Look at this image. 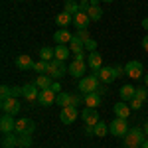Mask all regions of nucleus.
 Returning a JSON list of instances; mask_svg holds the SVG:
<instances>
[{
	"label": "nucleus",
	"instance_id": "obj_1",
	"mask_svg": "<svg viewBox=\"0 0 148 148\" xmlns=\"http://www.w3.org/2000/svg\"><path fill=\"white\" fill-rule=\"evenodd\" d=\"M85 51L83 53H77L75 56V59L69 63V67H67V71H69V75L73 77V79H81V77H85V71H87V63H85Z\"/></svg>",
	"mask_w": 148,
	"mask_h": 148
},
{
	"label": "nucleus",
	"instance_id": "obj_2",
	"mask_svg": "<svg viewBox=\"0 0 148 148\" xmlns=\"http://www.w3.org/2000/svg\"><path fill=\"white\" fill-rule=\"evenodd\" d=\"M142 142H144V132L138 126L128 128V132L123 136V146L125 148H138Z\"/></svg>",
	"mask_w": 148,
	"mask_h": 148
},
{
	"label": "nucleus",
	"instance_id": "obj_3",
	"mask_svg": "<svg viewBox=\"0 0 148 148\" xmlns=\"http://www.w3.org/2000/svg\"><path fill=\"white\" fill-rule=\"evenodd\" d=\"M99 77L93 73V75H85V77H81L79 79V91L83 93V95H87V93H93V91H97L99 89Z\"/></svg>",
	"mask_w": 148,
	"mask_h": 148
},
{
	"label": "nucleus",
	"instance_id": "obj_4",
	"mask_svg": "<svg viewBox=\"0 0 148 148\" xmlns=\"http://www.w3.org/2000/svg\"><path fill=\"white\" fill-rule=\"evenodd\" d=\"M65 65H63V61H59V59H51V61H47V71L46 75H49L51 79H61L63 75H65Z\"/></svg>",
	"mask_w": 148,
	"mask_h": 148
},
{
	"label": "nucleus",
	"instance_id": "obj_5",
	"mask_svg": "<svg viewBox=\"0 0 148 148\" xmlns=\"http://www.w3.org/2000/svg\"><path fill=\"white\" fill-rule=\"evenodd\" d=\"M109 132L113 134V136H119V138H123L128 132V123H126V119H114L113 123L109 125Z\"/></svg>",
	"mask_w": 148,
	"mask_h": 148
},
{
	"label": "nucleus",
	"instance_id": "obj_6",
	"mask_svg": "<svg viewBox=\"0 0 148 148\" xmlns=\"http://www.w3.org/2000/svg\"><path fill=\"white\" fill-rule=\"evenodd\" d=\"M97 77H99V81L101 83H105V85H109V83H113L119 75H116V69L111 67V65H107V67H101L99 71H93Z\"/></svg>",
	"mask_w": 148,
	"mask_h": 148
},
{
	"label": "nucleus",
	"instance_id": "obj_7",
	"mask_svg": "<svg viewBox=\"0 0 148 148\" xmlns=\"http://www.w3.org/2000/svg\"><path fill=\"white\" fill-rule=\"evenodd\" d=\"M0 109H2L4 114H12V116H14V114L20 113L22 107H20V101H18L16 97H10V99H4V101L0 103Z\"/></svg>",
	"mask_w": 148,
	"mask_h": 148
},
{
	"label": "nucleus",
	"instance_id": "obj_8",
	"mask_svg": "<svg viewBox=\"0 0 148 148\" xmlns=\"http://www.w3.org/2000/svg\"><path fill=\"white\" fill-rule=\"evenodd\" d=\"M125 73L130 79H140V77H144V67L140 61H128L125 65Z\"/></svg>",
	"mask_w": 148,
	"mask_h": 148
},
{
	"label": "nucleus",
	"instance_id": "obj_9",
	"mask_svg": "<svg viewBox=\"0 0 148 148\" xmlns=\"http://www.w3.org/2000/svg\"><path fill=\"white\" fill-rule=\"evenodd\" d=\"M77 107H63L61 109V113H59V119H61V123L63 125H71V123H75L77 121Z\"/></svg>",
	"mask_w": 148,
	"mask_h": 148
},
{
	"label": "nucleus",
	"instance_id": "obj_10",
	"mask_svg": "<svg viewBox=\"0 0 148 148\" xmlns=\"http://www.w3.org/2000/svg\"><path fill=\"white\" fill-rule=\"evenodd\" d=\"M57 95L56 91H51V89H42L40 95H38V103L42 105V107H51L53 103H56Z\"/></svg>",
	"mask_w": 148,
	"mask_h": 148
},
{
	"label": "nucleus",
	"instance_id": "obj_11",
	"mask_svg": "<svg viewBox=\"0 0 148 148\" xmlns=\"http://www.w3.org/2000/svg\"><path fill=\"white\" fill-rule=\"evenodd\" d=\"M36 130V123L34 121H30V119H20V121H16V134H22V132H34Z\"/></svg>",
	"mask_w": 148,
	"mask_h": 148
},
{
	"label": "nucleus",
	"instance_id": "obj_12",
	"mask_svg": "<svg viewBox=\"0 0 148 148\" xmlns=\"http://www.w3.org/2000/svg\"><path fill=\"white\" fill-rule=\"evenodd\" d=\"M0 130H2V134H8V132L16 130V121H14L12 114H2V119H0Z\"/></svg>",
	"mask_w": 148,
	"mask_h": 148
},
{
	"label": "nucleus",
	"instance_id": "obj_13",
	"mask_svg": "<svg viewBox=\"0 0 148 148\" xmlns=\"http://www.w3.org/2000/svg\"><path fill=\"white\" fill-rule=\"evenodd\" d=\"M89 24H91V18H89L87 12H77V14L73 16V26H75L77 30H87Z\"/></svg>",
	"mask_w": 148,
	"mask_h": 148
},
{
	"label": "nucleus",
	"instance_id": "obj_14",
	"mask_svg": "<svg viewBox=\"0 0 148 148\" xmlns=\"http://www.w3.org/2000/svg\"><path fill=\"white\" fill-rule=\"evenodd\" d=\"M71 38H73V34L69 32L67 28H59L56 34H53V42H56L57 46H65V44L71 42Z\"/></svg>",
	"mask_w": 148,
	"mask_h": 148
},
{
	"label": "nucleus",
	"instance_id": "obj_15",
	"mask_svg": "<svg viewBox=\"0 0 148 148\" xmlns=\"http://www.w3.org/2000/svg\"><path fill=\"white\" fill-rule=\"evenodd\" d=\"M40 91H42V89H40L36 83H26V85H24V95L22 97L26 99V101H38Z\"/></svg>",
	"mask_w": 148,
	"mask_h": 148
},
{
	"label": "nucleus",
	"instance_id": "obj_16",
	"mask_svg": "<svg viewBox=\"0 0 148 148\" xmlns=\"http://www.w3.org/2000/svg\"><path fill=\"white\" fill-rule=\"evenodd\" d=\"M81 119L87 123V125L95 126L99 123V113H97V109H91V107H85L83 109V113H81Z\"/></svg>",
	"mask_w": 148,
	"mask_h": 148
},
{
	"label": "nucleus",
	"instance_id": "obj_17",
	"mask_svg": "<svg viewBox=\"0 0 148 148\" xmlns=\"http://www.w3.org/2000/svg\"><path fill=\"white\" fill-rule=\"evenodd\" d=\"M87 65L93 69V71H99L103 67V57L97 53V51H91V53H87Z\"/></svg>",
	"mask_w": 148,
	"mask_h": 148
},
{
	"label": "nucleus",
	"instance_id": "obj_18",
	"mask_svg": "<svg viewBox=\"0 0 148 148\" xmlns=\"http://www.w3.org/2000/svg\"><path fill=\"white\" fill-rule=\"evenodd\" d=\"M36 61H32V57L30 56H18L16 59H14V65L18 69H22V71H26V69H32L34 67Z\"/></svg>",
	"mask_w": 148,
	"mask_h": 148
},
{
	"label": "nucleus",
	"instance_id": "obj_19",
	"mask_svg": "<svg viewBox=\"0 0 148 148\" xmlns=\"http://www.w3.org/2000/svg\"><path fill=\"white\" fill-rule=\"evenodd\" d=\"M113 111H114V114L119 116V119H128V114H130V105H126L125 101H121V103H116L113 107Z\"/></svg>",
	"mask_w": 148,
	"mask_h": 148
},
{
	"label": "nucleus",
	"instance_id": "obj_20",
	"mask_svg": "<svg viewBox=\"0 0 148 148\" xmlns=\"http://www.w3.org/2000/svg\"><path fill=\"white\" fill-rule=\"evenodd\" d=\"M134 93H136V87H132V85H123V87L119 89L121 101H132V99H134Z\"/></svg>",
	"mask_w": 148,
	"mask_h": 148
},
{
	"label": "nucleus",
	"instance_id": "obj_21",
	"mask_svg": "<svg viewBox=\"0 0 148 148\" xmlns=\"http://www.w3.org/2000/svg\"><path fill=\"white\" fill-rule=\"evenodd\" d=\"M56 24L59 26V28H67V26L73 24V16L67 14V12H59V14L56 16Z\"/></svg>",
	"mask_w": 148,
	"mask_h": 148
},
{
	"label": "nucleus",
	"instance_id": "obj_22",
	"mask_svg": "<svg viewBox=\"0 0 148 148\" xmlns=\"http://www.w3.org/2000/svg\"><path fill=\"white\" fill-rule=\"evenodd\" d=\"M18 146V134L16 132H8L2 136V148H16Z\"/></svg>",
	"mask_w": 148,
	"mask_h": 148
},
{
	"label": "nucleus",
	"instance_id": "obj_23",
	"mask_svg": "<svg viewBox=\"0 0 148 148\" xmlns=\"http://www.w3.org/2000/svg\"><path fill=\"white\" fill-rule=\"evenodd\" d=\"M85 105L91 107V109H97V107L101 105V95H99L97 91L87 93V95H85Z\"/></svg>",
	"mask_w": 148,
	"mask_h": 148
},
{
	"label": "nucleus",
	"instance_id": "obj_24",
	"mask_svg": "<svg viewBox=\"0 0 148 148\" xmlns=\"http://www.w3.org/2000/svg\"><path fill=\"white\" fill-rule=\"evenodd\" d=\"M69 49H71L75 56H77V53H83V51H85V42H81L77 36H73L71 42H69Z\"/></svg>",
	"mask_w": 148,
	"mask_h": 148
},
{
	"label": "nucleus",
	"instance_id": "obj_25",
	"mask_svg": "<svg viewBox=\"0 0 148 148\" xmlns=\"http://www.w3.org/2000/svg\"><path fill=\"white\" fill-rule=\"evenodd\" d=\"M56 105L57 107H71V93H65V91H61V93H57V99H56Z\"/></svg>",
	"mask_w": 148,
	"mask_h": 148
},
{
	"label": "nucleus",
	"instance_id": "obj_26",
	"mask_svg": "<svg viewBox=\"0 0 148 148\" xmlns=\"http://www.w3.org/2000/svg\"><path fill=\"white\" fill-rule=\"evenodd\" d=\"M34 83L40 87V89H49L53 81H51V77H49V75H46V73H44V75H38Z\"/></svg>",
	"mask_w": 148,
	"mask_h": 148
},
{
	"label": "nucleus",
	"instance_id": "obj_27",
	"mask_svg": "<svg viewBox=\"0 0 148 148\" xmlns=\"http://www.w3.org/2000/svg\"><path fill=\"white\" fill-rule=\"evenodd\" d=\"M53 49H56V59H59V61H65L69 57V51H71L67 46H56Z\"/></svg>",
	"mask_w": 148,
	"mask_h": 148
},
{
	"label": "nucleus",
	"instance_id": "obj_28",
	"mask_svg": "<svg viewBox=\"0 0 148 148\" xmlns=\"http://www.w3.org/2000/svg\"><path fill=\"white\" fill-rule=\"evenodd\" d=\"M18 146L20 148H30L32 146V134H30V132L18 134Z\"/></svg>",
	"mask_w": 148,
	"mask_h": 148
},
{
	"label": "nucleus",
	"instance_id": "obj_29",
	"mask_svg": "<svg viewBox=\"0 0 148 148\" xmlns=\"http://www.w3.org/2000/svg\"><path fill=\"white\" fill-rule=\"evenodd\" d=\"M87 14H89L91 22H99V20L103 18V10H101V6H91V8L87 10Z\"/></svg>",
	"mask_w": 148,
	"mask_h": 148
},
{
	"label": "nucleus",
	"instance_id": "obj_30",
	"mask_svg": "<svg viewBox=\"0 0 148 148\" xmlns=\"http://www.w3.org/2000/svg\"><path fill=\"white\" fill-rule=\"evenodd\" d=\"M40 59H46V61L56 59V49L53 47H42L40 49Z\"/></svg>",
	"mask_w": 148,
	"mask_h": 148
},
{
	"label": "nucleus",
	"instance_id": "obj_31",
	"mask_svg": "<svg viewBox=\"0 0 148 148\" xmlns=\"http://www.w3.org/2000/svg\"><path fill=\"white\" fill-rule=\"evenodd\" d=\"M93 130H95V136H99V138H103V136H107V132H109V126H107V123H97V125L93 126Z\"/></svg>",
	"mask_w": 148,
	"mask_h": 148
},
{
	"label": "nucleus",
	"instance_id": "obj_32",
	"mask_svg": "<svg viewBox=\"0 0 148 148\" xmlns=\"http://www.w3.org/2000/svg\"><path fill=\"white\" fill-rule=\"evenodd\" d=\"M63 12H67V14H71V16H75L77 12H81L79 10V2H65V6H63Z\"/></svg>",
	"mask_w": 148,
	"mask_h": 148
},
{
	"label": "nucleus",
	"instance_id": "obj_33",
	"mask_svg": "<svg viewBox=\"0 0 148 148\" xmlns=\"http://www.w3.org/2000/svg\"><path fill=\"white\" fill-rule=\"evenodd\" d=\"M32 69H34L38 75H44V73L47 71V61H46V59H38V61L34 63V67H32Z\"/></svg>",
	"mask_w": 148,
	"mask_h": 148
},
{
	"label": "nucleus",
	"instance_id": "obj_34",
	"mask_svg": "<svg viewBox=\"0 0 148 148\" xmlns=\"http://www.w3.org/2000/svg\"><path fill=\"white\" fill-rule=\"evenodd\" d=\"M134 97H136V99H140L142 103L148 101V87H146V85H142V87H136V93H134Z\"/></svg>",
	"mask_w": 148,
	"mask_h": 148
},
{
	"label": "nucleus",
	"instance_id": "obj_35",
	"mask_svg": "<svg viewBox=\"0 0 148 148\" xmlns=\"http://www.w3.org/2000/svg\"><path fill=\"white\" fill-rule=\"evenodd\" d=\"M10 97H12V87L2 85V87H0V99L4 101V99H10Z\"/></svg>",
	"mask_w": 148,
	"mask_h": 148
},
{
	"label": "nucleus",
	"instance_id": "obj_36",
	"mask_svg": "<svg viewBox=\"0 0 148 148\" xmlns=\"http://www.w3.org/2000/svg\"><path fill=\"white\" fill-rule=\"evenodd\" d=\"M95 49H97V42H95L93 38H89V40L85 42V51L91 53V51H95Z\"/></svg>",
	"mask_w": 148,
	"mask_h": 148
},
{
	"label": "nucleus",
	"instance_id": "obj_37",
	"mask_svg": "<svg viewBox=\"0 0 148 148\" xmlns=\"http://www.w3.org/2000/svg\"><path fill=\"white\" fill-rule=\"evenodd\" d=\"M75 36L79 38L81 42H87V40H89V32H87V30H77V32H75Z\"/></svg>",
	"mask_w": 148,
	"mask_h": 148
},
{
	"label": "nucleus",
	"instance_id": "obj_38",
	"mask_svg": "<svg viewBox=\"0 0 148 148\" xmlns=\"http://www.w3.org/2000/svg\"><path fill=\"white\" fill-rule=\"evenodd\" d=\"M140 107H142V101H140V99H136V97H134V99H132V101H130V109H132V111H138V109H140Z\"/></svg>",
	"mask_w": 148,
	"mask_h": 148
},
{
	"label": "nucleus",
	"instance_id": "obj_39",
	"mask_svg": "<svg viewBox=\"0 0 148 148\" xmlns=\"http://www.w3.org/2000/svg\"><path fill=\"white\" fill-rule=\"evenodd\" d=\"M24 95V87H12V97H20Z\"/></svg>",
	"mask_w": 148,
	"mask_h": 148
},
{
	"label": "nucleus",
	"instance_id": "obj_40",
	"mask_svg": "<svg viewBox=\"0 0 148 148\" xmlns=\"http://www.w3.org/2000/svg\"><path fill=\"white\" fill-rule=\"evenodd\" d=\"M49 89H51V91H56V93H61V83H59V81H53Z\"/></svg>",
	"mask_w": 148,
	"mask_h": 148
},
{
	"label": "nucleus",
	"instance_id": "obj_41",
	"mask_svg": "<svg viewBox=\"0 0 148 148\" xmlns=\"http://www.w3.org/2000/svg\"><path fill=\"white\" fill-rule=\"evenodd\" d=\"M89 8H91V4H89V2H79V10L81 12H87Z\"/></svg>",
	"mask_w": 148,
	"mask_h": 148
},
{
	"label": "nucleus",
	"instance_id": "obj_42",
	"mask_svg": "<svg viewBox=\"0 0 148 148\" xmlns=\"http://www.w3.org/2000/svg\"><path fill=\"white\" fill-rule=\"evenodd\" d=\"M142 49L148 53V36H146V38H142Z\"/></svg>",
	"mask_w": 148,
	"mask_h": 148
},
{
	"label": "nucleus",
	"instance_id": "obj_43",
	"mask_svg": "<svg viewBox=\"0 0 148 148\" xmlns=\"http://www.w3.org/2000/svg\"><path fill=\"white\" fill-rule=\"evenodd\" d=\"M114 69H116V75H123V71H125V69L121 67V65H116V67H114Z\"/></svg>",
	"mask_w": 148,
	"mask_h": 148
},
{
	"label": "nucleus",
	"instance_id": "obj_44",
	"mask_svg": "<svg viewBox=\"0 0 148 148\" xmlns=\"http://www.w3.org/2000/svg\"><path fill=\"white\" fill-rule=\"evenodd\" d=\"M142 28H144V30H148V18H144V20H142Z\"/></svg>",
	"mask_w": 148,
	"mask_h": 148
},
{
	"label": "nucleus",
	"instance_id": "obj_45",
	"mask_svg": "<svg viewBox=\"0 0 148 148\" xmlns=\"http://www.w3.org/2000/svg\"><path fill=\"white\" fill-rule=\"evenodd\" d=\"M97 93H99V95L103 97V93H105V87H101V85H99V89H97Z\"/></svg>",
	"mask_w": 148,
	"mask_h": 148
},
{
	"label": "nucleus",
	"instance_id": "obj_46",
	"mask_svg": "<svg viewBox=\"0 0 148 148\" xmlns=\"http://www.w3.org/2000/svg\"><path fill=\"white\" fill-rule=\"evenodd\" d=\"M140 148H148V138H144V142L140 144Z\"/></svg>",
	"mask_w": 148,
	"mask_h": 148
},
{
	"label": "nucleus",
	"instance_id": "obj_47",
	"mask_svg": "<svg viewBox=\"0 0 148 148\" xmlns=\"http://www.w3.org/2000/svg\"><path fill=\"white\" fill-rule=\"evenodd\" d=\"M144 132H146V136H148V121L144 123Z\"/></svg>",
	"mask_w": 148,
	"mask_h": 148
},
{
	"label": "nucleus",
	"instance_id": "obj_48",
	"mask_svg": "<svg viewBox=\"0 0 148 148\" xmlns=\"http://www.w3.org/2000/svg\"><path fill=\"white\" fill-rule=\"evenodd\" d=\"M144 85H146V87H148V73H146V75H144Z\"/></svg>",
	"mask_w": 148,
	"mask_h": 148
},
{
	"label": "nucleus",
	"instance_id": "obj_49",
	"mask_svg": "<svg viewBox=\"0 0 148 148\" xmlns=\"http://www.w3.org/2000/svg\"><path fill=\"white\" fill-rule=\"evenodd\" d=\"M79 2H91V0H79Z\"/></svg>",
	"mask_w": 148,
	"mask_h": 148
},
{
	"label": "nucleus",
	"instance_id": "obj_50",
	"mask_svg": "<svg viewBox=\"0 0 148 148\" xmlns=\"http://www.w3.org/2000/svg\"><path fill=\"white\" fill-rule=\"evenodd\" d=\"M101 2H113V0H101Z\"/></svg>",
	"mask_w": 148,
	"mask_h": 148
},
{
	"label": "nucleus",
	"instance_id": "obj_51",
	"mask_svg": "<svg viewBox=\"0 0 148 148\" xmlns=\"http://www.w3.org/2000/svg\"><path fill=\"white\" fill-rule=\"evenodd\" d=\"M65 2H73V0H65Z\"/></svg>",
	"mask_w": 148,
	"mask_h": 148
}]
</instances>
